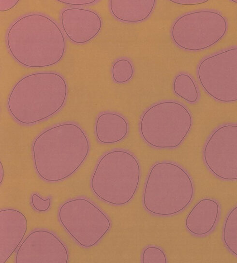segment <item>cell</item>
<instances>
[{"label":"cell","instance_id":"cell-2","mask_svg":"<svg viewBox=\"0 0 237 263\" xmlns=\"http://www.w3.org/2000/svg\"><path fill=\"white\" fill-rule=\"evenodd\" d=\"M6 42L11 57L20 65L32 68L56 64L63 58L66 47L59 25L40 13L16 19L8 29Z\"/></svg>","mask_w":237,"mask_h":263},{"label":"cell","instance_id":"cell-19","mask_svg":"<svg viewBox=\"0 0 237 263\" xmlns=\"http://www.w3.org/2000/svg\"><path fill=\"white\" fill-rule=\"evenodd\" d=\"M57 1L59 2L73 6H83L89 5L94 3L97 1L96 0H58Z\"/></svg>","mask_w":237,"mask_h":263},{"label":"cell","instance_id":"cell-12","mask_svg":"<svg viewBox=\"0 0 237 263\" xmlns=\"http://www.w3.org/2000/svg\"><path fill=\"white\" fill-rule=\"evenodd\" d=\"M129 126L127 120L119 114L105 112L97 117L95 133L98 141L104 144L119 142L127 135Z\"/></svg>","mask_w":237,"mask_h":263},{"label":"cell","instance_id":"cell-18","mask_svg":"<svg viewBox=\"0 0 237 263\" xmlns=\"http://www.w3.org/2000/svg\"><path fill=\"white\" fill-rule=\"evenodd\" d=\"M31 204L33 208L39 212H45L50 207L51 199L47 198L44 199L37 193H33L31 195Z\"/></svg>","mask_w":237,"mask_h":263},{"label":"cell","instance_id":"cell-15","mask_svg":"<svg viewBox=\"0 0 237 263\" xmlns=\"http://www.w3.org/2000/svg\"><path fill=\"white\" fill-rule=\"evenodd\" d=\"M222 239L227 250L237 257V205L229 212L225 219Z\"/></svg>","mask_w":237,"mask_h":263},{"label":"cell","instance_id":"cell-21","mask_svg":"<svg viewBox=\"0 0 237 263\" xmlns=\"http://www.w3.org/2000/svg\"><path fill=\"white\" fill-rule=\"evenodd\" d=\"M170 2L181 5H194L203 4L208 0H170Z\"/></svg>","mask_w":237,"mask_h":263},{"label":"cell","instance_id":"cell-7","mask_svg":"<svg viewBox=\"0 0 237 263\" xmlns=\"http://www.w3.org/2000/svg\"><path fill=\"white\" fill-rule=\"evenodd\" d=\"M228 23L218 12L200 10L181 15L173 23L171 35L174 44L190 51L207 49L226 34Z\"/></svg>","mask_w":237,"mask_h":263},{"label":"cell","instance_id":"cell-5","mask_svg":"<svg viewBox=\"0 0 237 263\" xmlns=\"http://www.w3.org/2000/svg\"><path fill=\"white\" fill-rule=\"evenodd\" d=\"M141 177L139 161L131 153L116 149L99 160L90 180L94 194L114 205H123L133 198Z\"/></svg>","mask_w":237,"mask_h":263},{"label":"cell","instance_id":"cell-16","mask_svg":"<svg viewBox=\"0 0 237 263\" xmlns=\"http://www.w3.org/2000/svg\"><path fill=\"white\" fill-rule=\"evenodd\" d=\"M134 68L131 62L126 58L117 60L111 69L112 77L114 81L123 84L130 81L133 75Z\"/></svg>","mask_w":237,"mask_h":263},{"label":"cell","instance_id":"cell-3","mask_svg":"<svg viewBox=\"0 0 237 263\" xmlns=\"http://www.w3.org/2000/svg\"><path fill=\"white\" fill-rule=\"evenodd\" d=\"M68 86L59 73L41 72L27 74L18 80L9 93L7 107L18 123L31 125L44 120L64 106Z\"/></svg>","mask_w":237,"mask_h":263},{"label":"cell","instance_id":"cell-17","mask_svg":"<svg viewBox=\"0 0 237 263\" xmlns=\"http://www.w3.org/2000/svg\"><path fill=\"white\" fill-rule=\"evenodd\" d=\"M143 263H166L167 258L163 250L159 247L149 246L145 248L142 254Z\"/></svg>","mask_w":237,"mask_h":263},{"label":"cell","instance_id":"cell-14","mask_svg":"<svg viewBox=\"0 0 237 263\" xmlns=\"http://www.w3.org/2000/svg\"><path fill=\"white\" fill-rule=\"evenodd\" d=\"M173 90L175 94L190 103L199 98V91L193 79L186 73H179L174 79Z\"/></svg>","mask_w":237,"mask_h":263},{"label":"cell","instance_id":"cell-4","mask_svg":"<svg viewBox=\"0 0 237 263\" xmlns=\"http://www.w3.org/2000/svg\"><path fill=\"white\" fill-rule=\"evenodd\" d=\"M194 193L192 179L184 168L174 162H159L148 173L143 193V205L152 214L170 216L185 209Z\"/></svg>","mask_w":237,"mask_h":263},{"label":"cell","instance_id":"cell-13","mask_svg":"<svg viewBox=\"0 0 237 263\" xmlns=\"http://www.w3.org/2000/svg\"><path fill=\"white\" fill-rule=\"evenodd\" d=\"M155 0H111L109 9L117 19L125 23H138L147 19L155 6Z\"/></svg>","mask_w":237,"mask_h":263},{"label":"cell","instance_id":"cell-1","mask_svg":"<svg viewBox=\"0 0 237 263\" xmlns=\"http://www.w3.org/2000/svg\"><path fill=\"white\" fill-rule=\"evenodd\" d=\"M89 149V138L79 125L58 124L42 132L32 144L35 171L46 181H61L80 168Z\"/></svg>","mask_w":237,"mask_h":263},{"label":"cell","instance_id":"cell-22","mask_svg":"<svg viewBox=\"0 0 237 263\" xmlns=\"http://www.w3.org/2000/svg\"><path fill=\"white\" fill-rule=\"evenodd\" d=\"M4 175V170L2 163L0 161V184L2 183Z\"/></svg>","mask_w":237,"mask_h":263},{"label":"cell","instance_id":"cell-6","mask_svg":"<svg viewBox=\"0 0 237 263\" xmlns=\"http://www.w3.org/2000/svg\"><path fill=\"white\" fill-rule=\"evenodd\" d=\"M192 125V115L184 105L165 101L152 105L144 112L140 120L139 131L149 146L174 148L181 144Z\"/></svg>","mask_w":237,"mask_h":263},{"label":"cell","instance_id":"cell-23","mask_svg":"<svg viewBox=\"0 0 237 263\" xmlns=\"http://www.w3.org/2000/svg\"><path fill=\"white\" fill-rule=\"evenodd\" d=\"M231 1L234 3H237V0H231Z\"/></svg>","mask_w":237,"mask_h":263},{"label":"cell","instance_id":"cell-20","mask_svg":"<svg viewBox=\"0 0 237 263\" xmlns=\"http://www.w3.org/2000/svg\"><path fill=\"white\" fill-rule=\"evenodd\" d=\"M16 0H0V11L5 12L14 8L19 2Z\"/></svg>","mask_w":237,"mask_h":263},{"label":"cell","instance_id":"cell-10","mask_svg":"<svg viewBox=\"0 0 237 263\" xmlns=\"http://www.w3.org/2000/svg\"><path fill=\"white\" fill-rule=\"evenodd\" d=\"M60 21L67 37L77 44H84L94 39L101 31L103 24L96 12L81 7L63 10Z\"/></svg>","mask_w":237,"mask_h":263},{"label":"cell","instance_id":"cell-8","mask_svg":"<svg viewBox=\"0 0 237 263\" xmlns=\"http://www.w3.org/2000/svg\"><path fill=\"white\" fill-rule=\"evenodd\" d=\"M197 75L205 91L216 101H237V47L211 55L199 64Z\"/></svg>","mask_w":237,"mask_h":263},{"label":"cell","instance_id":"cell-9","mask_svg":"<svg viewBox=\"0 0 237 263\" xmlns=\"http://www.w3.org/2000/svg\"><path fill=\"white\" fill-rule=\"evenodd\" d=\"M206 167L217 178L237 180V124L222 125L208 138L203 150Z\"/></svg>","mask_w":237,"mask_h":263},{"label":"cell","instance_id":"cell-11","mask_svg":"<svg viewBox=\"0 0 237 263\" xmlns=\"http://www.w3.org/2000/svg\"><path fill=\"white\" fill-rule=\"evenodd\" d=\"M220 211V205L216 200L210 198H204L193 207L186 216L185 228L194 235H206L214 229Z\"/></svg>","mask_w":237,"mask_h":263}]
</instances>
